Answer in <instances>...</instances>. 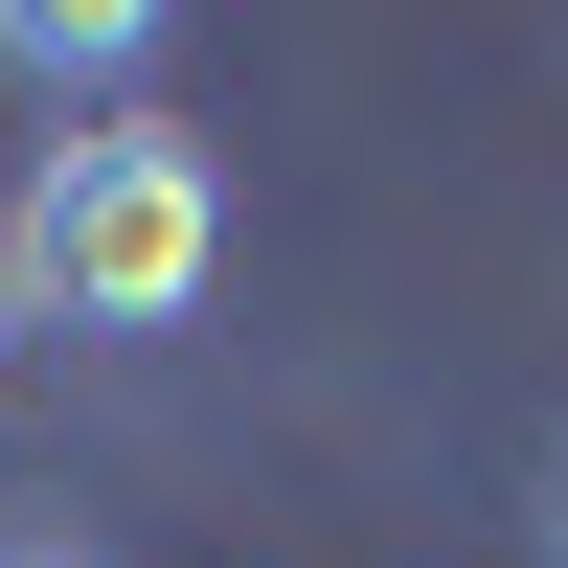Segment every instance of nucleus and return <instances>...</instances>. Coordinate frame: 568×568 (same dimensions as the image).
Returning a JSON list of instances; mask_svg holds the SVG:
<instances>
[{"mask_svg": "<svg viewBox=\"0 0 568 568\" xmlns=\"http://www.w3.org/2000/svg\"><path fill=\"white\" fill-rule=\"evenodd\" d=\"M23 318H45V296H23V251H0V364H23Z\"/></svg>", "mask_w": 568, "mask_h": 568, "instance_id": "obj_3", "label": "nucleus"}, {"mask_svg": "<svg viewBox=\"0 0 568 568\" xmlns=\"http://www.w3.org/2000/svg\"><path fill=\"white\" fill-rule=\"evenodd\" d=\"M0 568H69V546H0Z\"/></svg>", "mask_w": 568, "mask_h": 568, "instance_id": "obj_4", "label": "nucleus"}, {"mask_svg": "<svg viewBox=\"0 0 568 568\" xmlns=\"http://www.w3.org/2000/svg\"><path fill=\"white\" fill-rule=\"evenodd\" d=\"M0 69L45 91V114H136V69H160V23H136V0H0Z\"/></svg>", "mask_w": 568, "mask_h": 568, "instance_id": "obj_2", "label": "nucleus"}, {"mask_svg": "<svg viewBox=\"0 0 568 568\" xmlns=\"http://www.w3.org/2000/svg\"><path fill=\"white\" fill-rule=\"evenodd\" d=\"M23 296L45 318H91V342H160V318H205V273H227V160L182 114H91V136H45L23 160Z\"/></svg>", "mask_w": 568, "mask_h": 568, "instance_id": "obj_1", "label": "nucleus"}]
</instances>
